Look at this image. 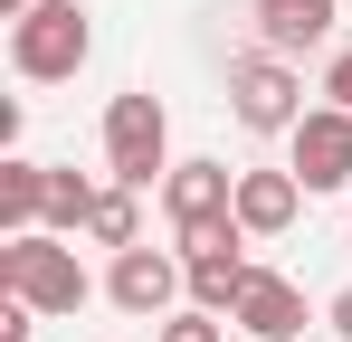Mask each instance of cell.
<instances>
[{
    "instance_id": "cell-1",
    "label": "cell",
    "mask_w": 352,
    "mask_h": 342,
    "mask_svg": "<svg viewBox=\"0 0 352 342\" xmlns=\"http://www.w3.org/2000/svg\"><path fill=\"white\" fill-rule=\"evenodd\" d=\"M86 57H96V19H86L76 0H38V10L10 19V67H19L29 86H67Z\"/></svg>"
},
{
    "instance_id": "cell-16",
    "label": "cell",
    "mask_w": 352,
    "mask_h": 342,
    "mask_svg": "<svg viewBox=\"0 0 352 342\" xmlns=\"http://www.w3.org/2000/svg\"><path fill=\"white\" fill-rule=\"evenodd\" d=\"M38 333V304H19V295H0V342H29Z\"/></svg>"
},
{
    "instance_id": "cell-5",
    "label": "cell",
    "mask_w": 352,
    "mask_h": 342,
    "mask_svg": "<svg viewBox=\"0 0 352 342\" xmlns=\"http://www.w3.org/2000/svg\"><path fill=\"white\" fill-rule=\"evenodd\" d=\"M181 276H190V304L229 314V304H238V285L257 276V266H248V228H238V219L190 228V238H181Z\"/></svg>"
},
{
    "instance_id": "cell-2",
    "label": "cell",
    "mask_w": 352,
    "mask_h": 342,
    "mask_svg": "<svg viewBox=\"0 0 352 342\" xmlns=\"http://www.w3.org/2000/svg\"><path fill=\"white\" fill-rule=\"evenodd\" d=\"M0 295L38 304V314H76L96 285L76 266V247H58V228H29V238H0Z\"/></svg>"
},
{
    "instance_id": "cell-13",
    "label": "cell",
    "mask_w": 352,
    "mask_h": 342,
    "mask_svg": "<svg viewBox=\"0 0 352 342\" xmlns=\"http://www.w3.org/2000/svg\"><path fill=\"white\" fill-rule=\"evenodd\" d=\"M86 238H96V247H143V209H133V190H124V181H105V190H96Z\"/></svg>"
},
{
    "instance_id": "cell-19",
    "label": "cell",
    "mask_w": 352,
    "mask_h": 342,
    "mask_svg": "<svg viewBox=\"0 0 352 342\" xmlns=\"http://www.w3.org/2000/svg\"><path fill=\"white\" fill-rule=\"evenodd\" d=\"M19 10H38V0H0V19H19Z\"/></svg>"
},
{
    "instance_id": "cell-4",
    "label": "cell",
    "mask_w": 352,
    "mask_h": 342,
    "mask_svg": "<svg viewBox=\"0 0 352 342\" xmlns=\"http://www.w3.org/2000/svg\"><path fill=\"white\" fill-rule=\"evenodd\" d=\"M229 114L248 133H295V124H305V76H295V57L238 48L229 57Z\"/></svg>"
},
{
    "instance_id": "cell-3",
    "label": "cell",
    "mask_w": 352,
    "mask_h": 342,
    "mask_svg": "<svg viewBox=\"0 0 352 342\" xmlns=\"http://www.w3.org/2000/svg\"><path fill=\"white\" fill-rule=\"evenodd\" d=\"M105 171H115L124 190L172 181V124H162V105H153L143 86H124L115 105H105Z\"/></svg>"
},
{
    "instance_id": "cell-15",
    "label": "cell",
    "mask_w": 352,
    "mask_h": 342,
    "mask_svg": "<svg viewBox=\"0 0 352 342\" xmlns=\"http://www.w3.org/2000/svg\"><path fill=\"white\" fill-rule=\"evenodd\" d=\"M153 342H219V314H210V304H190V314H162V323H153Z\"/></svg>"
},
{
    "instance_id": "cell-14",
    "label": "cell",
    "mask_w": 352,
    "mask_h": 342,
    "mask_svg": "<svg viewBox=\"0 0 352 342\" xmlns=\"http://www.w3.org/2000/svg\"><path fill=\"white\" fill-rule=\"evenodd\" d=\"M86 219H96V181L76 162H48V228L67 238V228H86Z\"/></svg>"
},
{
    "instance_id": "cell-18",
    "label": "cell",
    "mask_w": 352,
    "mask_h": 342,
    "mask_svg": "<svg viewBox=\"0 0 352 342\" xmlns=\"http://www.w3.org/2000/svg\"><path fill=\"white\" fill-rule=\"evenodd\" d=\"M324 323H333V333L352 342V285H343V295H333V304H324Z\"/></svg>"
},
{
    "instance_id": "cell-11",
    "label": "cell",
    "mask_w": 352,
    "mask_h": 342,
    "mask_svg": "<svg viewBox=\"0 0 352 342\" xmlns=\"http://www.w3.org/2000/svg\"><path fill=\"white\" fill-rule=\"evenodd\" d=\"M305 209V181L295 171H238V228L248 238H286Z\"/></svg>"
},
{
    "instance_id": "cell-17",
    "label": "cell",
    "mask_w": 352,
    "mask_h": 342,
    "mask_svg": "<svg viewBox=\"0 0 352 342\" xmlns=\"http://www.w3.org/2000/svg\"><path fill=\"white\" fill-rule=\"evenodd\" d=\"M324 95H333V105H343V114H352V48H343V57H333V67H324Z\"/></svg>"
},
{
    "instance_id": "cell-7",
    "label": "cell",
    "mask_w": 352,
    "mask_h": 342,
    "mask_svg": "<svg viewBox=\"0 0 352 342\" xmlns=\"http://www.w3.org/2000/svg\"><path fill=\"white\" fill-rule=\"evenodd\" d=\"M181 285H190V276H181V257H162V247H115V276H105V295H115L133 323H162Z\"/></svg>"
},
{
    "instance_id": "cell-9",
    "label": "cell",
    "mask_w": 352,
    "mask_h": 342,
    "mask_svg": "<svg viewBox=\"0 0 352 342\" xmlns=\"http://www.w3.org/2000/svg\"><path fill=\"white\" fill-rule=\"evenodd\" d=\"M229 323H238V333H257V342H295V333H305V285L276 276V266H257V276L238 285Z\"/></svg>"
},
{
    "instance_id": "cell-10",
    "label": "cell",
    "mask_w": 352,
    "mask_h": 342,
    "mask_svg": "<svg viewBox=\"0 0 352 342\" xmlns=\"http://www.w3.org/2000/svg\"><path fill=\"white\" fill-rule=\"evenodd\" d=\"M248 10H257V48H276V57L324 48L333 19H343V0H248Z\"/></svg>"
},
{
    "instance_id": "cell-8",
    "label": "cell",
    "mask_w": 352,
    "mask_h": 342,
    "mask_svg": "<svg viewBox=\"0 0 352 342\" xmlns=\"http://www.w3.org/2000/svg\"><path fill=\"white\" fill-rule=\"evenodd\" d=\"M162 219L190 238V228L210 219H238V171L229 162H172V181H162Z\"/></svg>"
},
{
    "instance_id": "cell-12",
    "label": "cell",
    "mask_w": 352,
    "mask_h": 342,
    "mask_svg": "<svg viewBox=\"0 0 352 342\" xmlns=\"http://www.w3.org/2000/svg\"><path fill=\"white\" fill-rule=\"evenodd\" d=\"M48 228V162H0V238Z\"/></svg>"
},
{
    "instance_id": "cell-6",
    "label": "cell",
    "mask_w": 352,
    "mask_h": 342,
    "mask_svg": "<svg viewBox=\"0 0 352 342\" xmlns=\"http://www.w3.org/2000/svg\"><path fill=\"white\" fill-rule=\"evenodd\" d=\"M286 143H295L286 171L305 181V190H343L352 181V114L343 105H305V124H295Z\"/></svg>"
}]
</instances>
